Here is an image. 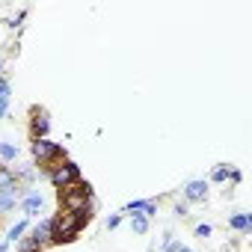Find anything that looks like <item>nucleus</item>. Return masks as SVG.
Returning a JSON list of instances; mask_svg holds the SVG:
<instances>
[{
  "mask_svg": "<svg viewBox=\"0 0 252 252\" xmlns=\"http://www.w3.org/2000/svg\"><path fill=\"white\" fill-rule=\"evenodd\" d=\"M30 152H33V158L39 160V169H42L45 175L54 172L60 163H65V149H63L60 143H51V140H33Z\"/></svg>",
  "mask_w": 252,
  "mask_h": 252,
  "instance_id": "f257e3e1",
  "label": "nucleus"
},
{
  "mask_svg": "<svg viewBox=\"0 0 252 252\" xmlns=\"http://www.w3.org/2000/svg\"><path fill=\"white\" fill-rule=\"evenodd\" d=\"M89 202H92V187H89V181H83V178L74 181V184H68L65 190H60V208H63L65 214L92 208Z\"/></svg>",
  "mask_w": 252,
  "mask_h": 252,
  "instance_id": "f03ea898",
  "label": "nucleus"
},
{
  "mask_svg": "<svg viewBox=\"0 0 252 252\" xmlns=\"http://www.w3.org/2000/svg\"><path fill=\"white\" fill-rule=\"evenodd\" d=\"M48 181H51L57 190H65L68 184L80 181V166H77V163H71V160H65V163H60L54 172H48Z\"/></svg>",
  "mask_w": 252,
  "mask_h": 252,
  "instance_id": "7ed1b4c3",
  "label": "nucleus"
},
{
  "mask_svg": "<svg viewBox=\"0 0 252 252\" xmlns=\"http://www.w3.org/2000/svg\"><path fill=\"white\" fill-rule=\"evenodd\" d=\"M48 128H51L48 113L39 110V107H33V110H30V137H33V140H45Z\"/></svg>",
  "mask_w": 252,
  "mask_h": 252,
  "instance_id": "20e7f679",
  "label": "nucleus"
},
{
  "mask_svg": "<svg viewBox=\"0 0 252 252\" xmlns=\"http://www.w3.org/2000/svg\"><path fill=\"white\" fill-rule=\"evenodd\" d=\"M51 225H54V217H45V220H42V222L30 231V234H33L42 246H48V243H51Z\"/></svg>",
  "mask_w": 252,
  "mask_h": 252,
  "instance_id": "39448f33",
  "label": "nucleus"
},
{
  "mask_svg": "<svg viewBox=\"0 0 252 252\" xmlns=\"http://www.w3.org/2000/svg\"><path fill=\"white\" fill-rule=\"evenodd\" d=\"M125 211H128V214H143V217H155L158 214V205L155 202H128V205H125Z\"/></svg>",
  "mask_w": 252,
  "mask_h": 252,
  "instance_id": "423d86ee",
  "label": "nucleus"
},
{
  "mask_svg": "<svg viewBox=\"0 0 252 252\" xmlns=\"http://www.w3.org/2000/svg\"><path fill=\"white\" fill-rule=\"evenodd\" d=\"M184 196H187L190 202H202V199L208 196V184H205V181H190L187 190H184Z\"/></svg>",
  "mask_w": 252,
  "mask_h": 252,
  "instance_id": "0eeeda50",
  "label": "nucleus"
},
{
  "mask_svg": "<svg viewBox=\"0 0 252 252\" xmlns=\"http://www.w3.org/2000/svg\"><path fill=\"white\" fill-rule=\"evenodd\" d=\"M42 202H45V199H42V193H36V190H30V193L24 196V202H21V208H24L27 214H39V211H42Z\"/></svg>",
  "mask_w": 252,
  "mask_h": 252,
  "instance_id": "6e6552de",
  "label": "nucleus"
},
{
  "mask_svg": "<svg viewBox=\"0 0 252 252\" xmlns=\"http://www.w3.org/2000/svg\"><path fill=\"white\" fill-rule=\"evenodd\" d=\"M228 225L246 234V231L252 228V214H237V217H231V220H228Z\"/></svg>",
  "mask_w": 252,
  "mask_h": 252,
  "instance_id": "1a4fd4ad",
  "label": "nucleus"
},
{
  "mask_svg": "<svg viewBox=\"0 0 252 252\" xmlns=\"http://www.w3.org/2000/svg\"><path fill=\"white\" fill-rule=\"evenodd\" d=\"M18 158V146H12V143H0V163H9V160H15Z\"/></svg>",
  "mask_w": 252,
  "mask_h": 252,
  "instance_id": "9d476101",
  "label": "nucleus"
},
{
  "mask_svg": "<svg viewBox=\"0 0 252 252\" xmlns=\"http://www.w3.org/2000/svg\"><path fill=\"white\" fill-rule=\"evenodd\" d=\"M146 228H149V217L131 214V231H134V234H146Z\"/></svg>",
  "mask_w": 252,
  "mask_h": 252,
  "instance_id": "9b49d317",
  "label": "nucleus"
},
{
  "mask_svg": "<svg viewBox=\"0 0 252 252\" xmlns=\"http://www.w3.org/2000/svg\"><path fill=\"white\" fill-rule=\"evenodd\" d=\"M42 249H45V246H42L33 234H30V237H24V240L18 243V252H42Z\"/></svg>",
  "mask_w": 252,
  "mask_h": 252,
  "instance_id": "f8f14e48",
  "label": "nucleus"
},
{
  "mask_svg": "<svg viewBox=\"0 0 252 252\" xmlns=\"http://www.w3.org/2000/svg\"><path fill=\"white\" fill-rule=\"evenodd\" d=\"M24 231H27V220H21V222H15V225L9 228V234H6V240H9V243H15V240H18V237H21Z\"/></svg>",
  "mask_w": 252,
  "mask_h": 252,
  "instance_id": "ddd939ff",
  "label": "nucleus"
},
{
  "mask_svg": "<svg viewBox=\"0 0 252 252\" xmlns=\"http://www.w3.org/2000/svg\"><path fill=\"white\" fill-rule=\"evenodd\" d=\"M228 175H231V169H228V166H217V169H214V175H211V178H214V181H225V178H228Z\"/></svg>",
  "mask_w": 252,
  "mask_h": 252,
  "instance_id": "4468645a",
  "label": "nucleus"
},
{
  "mask_svg": "<svg viewBox=\"0 0 252 252\" xmlns=\"http://www.w3.org/2000/svg\"><path fill=\"white\" fill-rule=\"evenodd\" d=\"M9 92H12L9 80H6V77H0V98H3V101H9Z\"/></svg>",
  "mask_w": 252,
  "mask_h": 252,
  "instance_id": "2eb2a0df",
  "label": "nucleus"
},
{
  "mask_svg": "<svg viewBox=\"0 0 252 252\" xmlns=\"http://www.w3.org/2000/svg\"><path fill=\"white\" fill-rule=\"evenodd\" d=\"M178 240H172V234H166V240H163V252H178Z\"/></svg>",
  "mask_w": 252,
  "mask_h": 252,
  "instance_id": "dca6fc26",
  "label": "nucleus"
},
{
  "mask_svg": "<svg viewBox=\"0 0 252 252\" xmlns=\"http://www.w3.org/2000/svg\"><path fill=\"white\" fill-rule=\"evenodd\" d=\"M196 234H199V237H208V234H211V225H205V222L196 225Z\"/></svg>",
  "mask_w": 252,
  "mask_h": 252,
  "instance_id": "f3484780",
  "label": "nucleus"
},
{
  "mask_svg": "<svg viewBox=\"0 0 252 252\" xmlns=\"http://www.w3.org/2000/svg\"><path fill=\"white\" fill-rule=\"evenodd\" d=\"M119 222H122V217H119V214H113V217H110V220H107V228H116V225H119Z\"/></svg>",
  "mask_w": 252,
  "mask_h": 252,
  "instance_id": "a211bd4d",
  "label": "nucleus"
},
{
  "mask_svg": "<svg viewBox=\"0 0 252 252\" xmlns=\"http://www.w3.org/2000/svg\"><path fill=\"white\" fill-rule=\"evenodd\" d=\"M175 214H178V217H187V205H184V202H178V205H175Z\"/></svg>",
  "mask_w": 252,
  "mask_h": 252,
  "instance_id": "6ab92c4d",
  "label": "nucleus"
},
{
  "mask_svg": "<svg viewBox=\"0 0 252 252\" xmlns=\"http://www.w3.org/2000/svg\"><path fill=\"white\" fill-rule=\"evenodd\" d=\"M6 110H9V101H3V98H0V119L6 116Z\"/></svg>",
  "mask_w": 252,
  "mask_h": 252,
  "instance_id": "aec40b11",
  "label": "nucleus"
},
{
  "mask_svg": "<svg viewBox=\"0 0 252 252\" xmlns=\"http://www.w3.org/2000/svg\"><path fill=\"white\" fill-rule=\"evenodd\" d=\"M178 252H190V249H187V246H178Z\"/></svg>",
  "mask_w": 252,
  "mask_h": 252,
  "instance_id": "412c9836",
  "label": "nucleus"
},
{
  "mask_svg": "<svg viewBox=\"0 0 252 252\" xmlns=\"http://www.w3.org/2000/svg\"><path fill=\"white\" fill-rule=\"evenodd\" d=\"M0 166H3V163H0Z\"/></svg>",
  "mask_w": 252,
  "mask_h": 252,
  "instance_id": "4be33fe9",
  "label": "nucleus"
}]
</instances>
